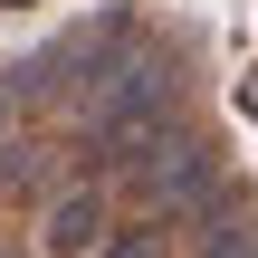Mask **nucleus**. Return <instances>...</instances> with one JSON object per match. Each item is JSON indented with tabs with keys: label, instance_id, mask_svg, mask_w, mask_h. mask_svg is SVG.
<instances>
[{
	"label": "nucleus",
	"instance_id": "2",
	"mask_svg": "<svg viewBox=\"0 0 258 258\" xmlns=\"http://www.w3.org/2000/svg\"><path fill=\"white\" fill-rule=\"evenodd\" d=\"M115 182L134 191V211H153V220H172V230H182V220H201V211H211L239 172H230L220 124H201V115L182 105V115H172V124H163V134H153V144H144Z\"/></svg>",
	"mask_w": 258,
	"mask_h": 258
},
{
	"label": "nucleus",
	"instance_id": "4",
	"mask_svg": "<svg viewBox=\"0 0 258 258\" xmlns=\"http://www.w3.org/2000/svg\"><path fill=\"white\" fill-rule=\"evenodd\" d=\"M182 258H258V201L230 182L201 220H182Z\"/></svg>",
	"mask_w": 258,
	"mask_h": 258
},
{
	"label": "nucleus",
	"instance_id": "7",
	"mask_svg": "<svg viewBox=\"0 0 258 258\" xmlns=\"http://www.w3.org/2000/svg\"><path fill=\"white\" fill-rule=\"evenodd\" d=\"M239 105H249V115H258V77H249V86H239Z\"/></svg>",
	"mask_w": 258,
	"mask_h": 258
},
{
	"label": "nucleus",
	"instance_id": "5",
	"mask_svg": "<svg viewBox=\"0 0 258 258\" xmlns=\"http://www.w3.org/2000/svg\"><path fill=\"white\" fill-rule=\"evenodd\" d=\"M96 258H182V230L153 220V211H134V220H115V230L96 239Z\"/></svg>",
	"mask_w": 258,
	"mask_h": 258
},
{
	"label": "nucleus",
	"instance_id": "3",
	"mask_svg": "<svg viewBox=\"0 0 258 258\" xmlns=\"http://www.w3.org/2000/svg\"><path fill=\"white\" fill-rule=\"evenodd\" d=\"M115 230V191L105 172H77L38 201V258H96V239Z\"/></svg>",
	"mask_w": 258,
	"mask_h": 258
},
{
	"label": "nucleus",
	"instance_id": "6",
	"mask_svg": "<svg viewBox=\"0 0 258 258\" xmlns=\"http://www.w3.org/2000/svg\"><path fill=\"white\" fill-rule=\"evenodd\" d=\"M0 258H29V249H19V239H10V230H0Z\"/></svg>",
	"mask_w": 258,
	"mask_h": 258
},
{
	"label": "nucleus",
	"instance_id": "1",
	"mask_svg": "<svg viewBox=\"0 0 258 258\" xmlns=\"http://www.w3.org/2000/svg\"><path fill=\"white\" fill-rule=\"evenodd\" d=\"M182 105H191V86H182V48L153 38V29H134V38L86 77V96L67 105V134H77L86 163L115 182V172H124V163H134V153H144Z\"/></svg>",
	"mask_w": 258,
	"mask_h": 258
}]
</instances>
